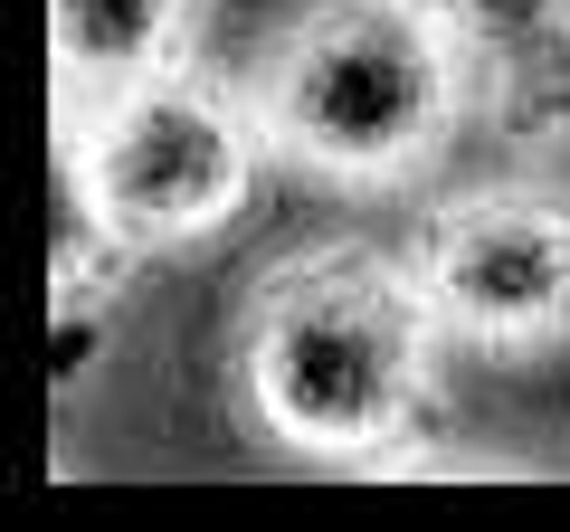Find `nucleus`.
<instances>
[{
    "label": "nucleus",
    "mask_w": 570,
    "mask_h": 532,
    "mask_svg": "<svg viewBox=\"0 0 570 532\" xmlns=\"http://www.w3.org/2000/svg\"><path fill=\"white\" fill-rule=\"evenodd\" d=\"M475 124L513 162H570V20L475 58Z\"/></svg>",
    "instance_id": "6"
},
{
    "label": "nucleus",
    "mask_w": 570,
    "mask_h": 532,
    "mask_svg": "<svg viewBox=\"0 0 570 532\" xmlns=\"http://www.w3.org/2000/svg\"><path fill=\"white\" fill-rule=\"evenodd\" d=\"M428 314L475 362H551L570 352V181L542 162L456 181L409 228Z\"/></svg>",
    "instance_id": "4"
},
{
    "label": "nucleus",
    "mask_w": 570,
    "mask_h": 532,
    "mask_svg": "<svg viewBox=\"0 0 570 532\" xmlns=\"http://www.w3.org/2000/svg\"><path fill=\"white\" fill-rule=\"evenodd\" d=\"M209 0H48V67H58V105L96 96V86L153 77V67L200 58Z\"/></svg>",
    "instance_id": "5"
},
{
    "label": "nucleus",
    "mask_w": 570,
    "mask_h": 532,
    "mask_svg": "<svg viewBox=\"0 0 570 532\" xmlns=\"http://www.w3.org/2000/svg\"><path fill=\"white\" fill-rule=\"evenodd\" d=\"M448 324L409 247L295 238L238 286L228 400L257 447L343 475H419L448 437Z\"/></svg>",
    "instance_id": "1"
},
{
    "label": "nucleus",
    "mask_w": 570,
    "mask_h": 532,
    "mask_svg": "<svg viewBox=\"0 0 570 532\" xmlns=\"http://www.w3.org/2000/svg\"><path fill=\"white\" fill-rule=\"evenodd\" d=\"M266 171H276V152H266V124L238 67L181 58L58 105L67 209L134 257H181V247L228 238L257 209Z\"/></svg>",
    "instance_id": "3"
},
{
    "label": "nucleus",
    "mask_w": 570,
    "mask_h": 532,
    "mask_svg": "<svg viewBox=\"0 0 570 532\" xmlns=\"http://www.w3.org/2000/svg\"><path fill=\"white\" fill-rule=\"evenodd\" d=\"M238 77L276 171L343 200L419 190L475 124V58L419 0H295Z\"/></svg>",
    "instance_id": "2"
},
{
    "label": "nucleus",
    "mask_w": 570,
    "mask_h": 532,
    "mask_svg": "<svg viewBox=\"0 0 570 532\" xmlns=\"http://www.w3.org/2000/svg\"><path fill=\"white\" fill-rule=\"evenodd\" d=\"M428 20H448L466 39V58H494V48H523L542 29L570 20V0H419Z\"/></svg>",
    "instance_id": "7"
}]
</instances>
